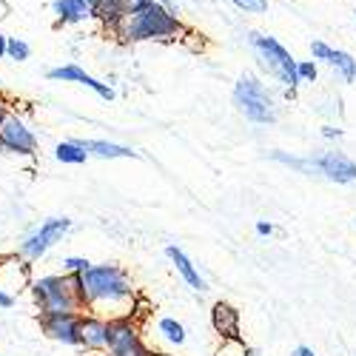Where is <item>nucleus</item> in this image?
<instances>
[{"label":"nucleus","mask_w":356,"mask_h":356,"mask_svg":"<svg viewBox=\"0 0 356 356\" xmlns=\"http://www.w3.org/2000/svg\"><path fill=\"white\" fill-rule=\"evenodd\" d=\"M80 300H83V314L88 311L103 319H117L134 314L137 291L123 265L100 262L92 265L86 274H80Z\"/></svg>","instance_id":"obj_1"},{"label":"nucleus","mask_w":356,"mask_h":356,"mask_svg":"<svg viewBox=\"0 0 356 356\" xmlns=\"http://www.w3.org/2000/svg\"><path fill=\"white\" fill-rule=\"evenodd\" d=\"M111 32L120 38L123 43H140V40H174L183 32V23L177 20L171 9L152 0L145 9L134 15H123V20L117 23Z\"/></svg>","instance_id":"obj_2"},{"label":"nucleus","mask_w":356,"mask_h":356,"mask_svg":"<svg viewBox=\"0 0 356 356\" xmlns=\"http://www.w3.org/2000/svg\"><path fill=\"white\" fill-rule=\"evenodd\" d=\"M29 291H32V300H35L40 316L83 314L80 274H46L40 280L29 282Z\"/></svg>","instance_id":"obj_3"},{"label":"nucleus","mask_w":356,"mask_h":356,"mask_svg":"<svg viewBox=\"0 0 356 356\" xmlns=\"http://www.w3.org/2000/svg\"><path fill=\"white\" fill-rule=\"evenodd\" d=\"M234 106L245 120H251L257 126H268L277 120V103H274L271 92L251 72L240 74V80L234 83Z\"/></svg>","instance_id":"obj_4"},{"label":"nucleus","mask_w":356,"mask_h":356,"mask_svg":"<svg viewBox=\"0 0 356 356\" xmlns=\"http://www.w3.org/2000/svg\"><path fill=\"white\" fill-rule=\"evenodd\" d=\"M248 40H251V46H254V51L259 57V63L268 69V74H274L285 86V95L293 97L296 86H300V77H296V60L291 57V51L280 40L262 35V32H251Z\"/></svg>","instance_id":"obj_5"},{"label":"nucleus","mask_w":356,"mask_h":356,"mask_svg":"<svg viewBox=\"0 0 356 356\" xmlns=\"http://www.w3.org/2000/svg\"><path fill=\"white\" fill-rule=\"evenodd\" d=\"M72 231V220L69 217H49L40 225H35L23 240L17 243V257L26 259L29 265L40 262L57 243H63V236Z\"/></svg>","instance_id":"obj_6"},{"label":"nucleus","mask_w":356,"mask_h":356,"mask_svg":"<svg viewBox=\"0 0 356 356\" xmlns=\"http://www.w3.org/2000/svg\"><path fill=\"white\" fill-rule=\"evenodd\" d=\"M0 152L17 154V157H32L38 152V137L17 114L6 111L0 120Z\"/></svg>","instance_id":"obj_7"},{"label":"nucleus","mask_w":356,"mask_h":356,"mask_svg":"<svg viewBox=\"0 0 356 356\" xmlns=\"http://www.w3.org/2000/svg\"><path fill=\"white\" fill-rule=\"evenodd\" d=\"M311 165H314V174L325 177L328 183H337V186L356 183V163L342 152H325L319 157H311Z\"/></svg>","instance_id":"obj_8"},{"label":"nucleus","mask_w":356,"mask_h":356,"mask_svg":"<svg viewBox=\"0 0 356 356\" xmlns=\"http://www.w3.org/2000/svg\"><path fill=\"white\" fill-rule=\"evenodd\" d=\"M80 316L83 314H54V316H40V331L60 342V345H72L80 348Z\"/></svg>","instance_id":"obj_9"},{"label":"nucleus","mask_w":356,"mask_h":356,"mask_svg":"<svg viewBox=\"0 0 356 356\" xmlns=\"http://www.w3.org/2000/svg\"><path fill=\"white\" fill-rule=\"evenodd\" d=\"M46 77H49V80H63V83H80V86H86V88H92V92H95L97 97H103V100H114V88H111L108 83H103V80L92 77V74H86L77 63L49 69V74H46Z\"/></svg>","instance_id":"obj_10"},{"label":"nucleus","mask_w":356,"mask_h":356,"mask_svg":"<svg viewBox=\"0 0 356 356\" xmlns=\"http://www.w3.org/2000/svg\"><path fill=\"white\" fill-rule=\"evenodd\" d=\"M80 348L92 353H106L108 350V319L83 314L80 316Z\"/></svg>","instance_id":"obj_11"},{"label":"nucleus","mask_w":356,"mask_h":356,"mask_svg":"<svg viewBox=\"0 0 356 356\" xmlns=\"http://www.w3.org/2000/svg\"><path fill=\"white\" fill-rule=\"evenodd\" d=\"M29 282H32V271H29L26 259H20L17 254L0 259V288L15 296V291L26 288Z\"/></svg>","instance_id":"obj_12"},{"label":"nucleus","mask_w":356,"mask_h":356,"mask_svg":"<svg viewBox=\"0 0 356 356\" xmlns=\"http://www.w3.org/2000/svg\"><path fill=\"white\" fill-rule=\"evenodd\" d=\"M240 311H236L231 302H214L211 308V325H214V331L220 334V339H236V337H243V328H240Z\"/></svg>","instance_id":"obj_13"},{"label":"nucleus","mask_w":356,"mask_h":356,"mask_svg":"<svg viewBox=\"0 0 356 356\" xmlns=\"http://www.w3.org/2000/svg\"><path fill=\"white\" fill-rule=\"evenodd\" d=\"M165 257L171 259V265H174V271L180 274L183 280H186V285L191 288V291H205L209 285H205V280L200 277V271H197V265L186 257V251L183 248H177V245H165Z\"/></svg>","instance_id":"obj_14"},{"label":"nucleus","mask_w":356,"mask_h":356,"mask_svg":"<svg viewBox=\"0 0 356 356\" xmlns=\"http://www.w3.org/2000/svg\"><path fill=\"white\" fill-rule=\"evenodd\" d=\"M77 143L88 157H97V160H131V157H137L134 148L120 145V143H108V140H77Z\"/></svg>","instance_id":"obj_15"},{"label":"nucleus","mask_w":356,"mask_h":356,"mask_svg":"<svg viewBox=\"0 0 356 356\" xmlns=\"http://www.w3.org/2000/svg\"><path fill=\"white\" fill-rule=\"evenodd\" d=\"M51 12L57 17V26H69V23H83L92 17L88 6L83 0H54L51 3Z\"/></svg>","instance_id":"obj_16"},{"label":"nucleus","mask_w":356,"mask_h":356,"mask_svg":"<svg viewBox=\"0 0 356 356\" xmlns=\"http://www.w3.org/2000/svg\"><path fill=\"white\" fill-rule=\"evenodd\" d=\"M123 15H126V0H97L95 17H97L106 29H114L117 23L123 20Z\"/></svg>","instance_id":"obj_17"},{"label":"nucleus","mask_w":356,"mask_h":356,"mask_svg":"<svg viewBox=\"0 0 356 356\" xmlns=\"http://www.w3.org/2000/svg\"><path fill=\"white\" fill-rule=\"evenodd\" d=\"M54 160L63 163V165H83L88 160V154L80 148L77 140H63V143L54 145Z\"/></svg>","instance_id":"obj_18"},{"label":"nucleus","mask_w":356,"mask_h":356,"mask_svg":"<svg viewBox=\"0 0 356 356\" xmlns=\"http://www.w3.org/2000/svg\"><path fill=\"white\" fill-rule=\"evenodd\" d=\"M328 66H334V69L342 74L345 83H353V80H356V60H353L348 51H342V49H331V54H328Z\"/></svg>","instance_id":"obj_19"},{"label":"nucleus","mask_w":356,"mask_h":356,"mask_svg":"<svg viewBox=\"0 0 356 356\" xmlns=\"http://www.w3.org/2000/svg\"><path fill=\"white\" fill-rule=\"evenodd\" d=\"M157 331H160L163 339L171 342V345H186V328H183V322H177V319H171V316H163V319L157 322Z\"/></svg>","instance_id":"obj_20"},{"label":"nucleus","mask_w":356,"mask_h":356,"mask_svg":"<svg viewBox=\"0 0 356 356\" xmlns=\"http://www.w3.org/2000/svg\"><path fill=\"white\" fill-rule=\"evenodd\" d=\"M6 57L15 63H23V60L32 57V49H29V43L20 40V38H6Z\"/></svg>","instance_id":"obj_21"},{"label":"nucleus","mask_w":356,"mask_h":356,"mask_svg":"<svg viewBox=\"0 0 356 356\" xmlns=\"http://www.w3.org/2000/svg\"><path fill=\"white\" fill-rule=\"evenodd\" d=\"M248 345L243 337H236V339H222L220 348L214 350V356H248Z\"/></svg>","instance_id":"obj_22"},{"label":"nucleus","mask_w":356,"mask_h":356,"mask_svg":"<svg viewBox=\"0 0 356 356\" xmlns=\"http://www.w3.org/2000/svg\"><path fill=\"white\" fill-rule=\"evenodd\" d=\"M271 160H277V163H282V165H291V168L302 171V174H314L311 157L305 160V157H291V154H285V152H271Z\"/></svg>","instance_id":"obj_23"},{"label":"nucleus","mask_w":356,"mask_h":356,"mask_svg":"<svg viewBox=\"0 0 356 356\" xmlns=\"http://www.w3.org/2000/svg\"><path fill=\"white\" fill-rule=\"evenodd\" d=\"M63 274H86L88 268H92V262H88L86 257H63Z\"/></svg>","instance_id":"obj_24"},{"label":"nucleus","mask_w":356,"mask_h":356,"mask_svg":"<svg viewBox=\"0 0 356 356\" xmlns=\"http://www.w3.org/2000/svg\"><path fill=\"white\" fill-rule=\"evenodd\" d=\"M236 9H243L245 15H262L268 12V0H231Z\"/></svg>","instance_id":"obj_25"},{"label":"nucleus","mask_w":356,"mask_h":356,"mask_svg":"<svg viewBox=\"0 0 356 356\" xmlns=\"http://www.w3.org/2000/svg\"><path fill=\"white\" fill-rule=\"evenodd\" d=\"M316 74H319V69L314 60H296V77H300V83H314Z\"/></svg>","instance_id":"obj_26"},{"label":"nucleus","mask_w":356,"mask_h":356,"mask_svg":"<svg viewBox=\"0 0 356 356\" xmlns=\"http://www.w3.org/2000/svg\"><path fill=\"white\" fill-rule=\"evenodd\" d=\"M106 356H152V350L145 348V342H137V345H129L120 350H106Z\"/></svg>","instance_id":"obj_27"},{"label":"nucleus","mask_w":356,"mask_h":356,"mask_svg":"<svg viewBox=\"0 0 356 356\" xmlns=\"http://www.w3.org/2000/svg\"><path fill=\"white\" fill-rule=\"evenodd\" d=\"M311 54H314V63L322 60V63H328V54H331V46L328 43H322V40H314L311 43Z\"/></svg>","instance_id":"obj_28"},{"label":"nucleus","mask_w":356,"mask_h":356,"mask_svg":"<svg viewBox=\"0 0 356 356\" xmlns=\"http://www.w3.org/2000/svg\"><path fill=\"white\" fill-rule=\"evenodd\" d=\"M15 300H17V296H12L9 291H3V288H0V308H3V311H9V308L15 305Z\"/></svg>","instance_id":"obj_29"},{"label":"nucleus","mask_w":356,"mask_h":356,"mask_svg":"<svg viewBox=\"0 0 356 356\" xmlns=\"http://www.w3.org/2000/svg\"><path fill=\"white\" fill-rule=\"evenodd\" d=\"M257 234H259V236H271V234H274V222L259 220V222H257Z\"/></svg>","instance_id":"obj_30"},{"label":"nucleus","mask_w":356,"mask_h":356,"mask_svg":"<svg viewBox=\"0 0 356 356\" xmlns=\"http://www.w3.org/2000/svg\"><path fill=\"white\" fill-rule=\"evenodd\" d=\"M291 356H316V353H314V348H308V345H296Z\"/></svg>","instance_id":"obj_31"},{"label":"nucleus","mask_w":356,"mask_h":356,"mask_svg":"<svg viewBox=\"0 0 356 356\" xmlns=\"http://www.w3.org/2000/svg\"><path fill=\"white\" fill-rule=\"evenodd\" d=\"M322 134L328 137V140H334V137L339 140V137H342V131H339V129H334V126H325V131H322Z\"/></svg>","instance_id":"obj_32"},{"label":"nucleus","mask_w":356,"mask_h":356,"mask_svg":"<svg viewBox=\"0 0 356 356\" xmlns=\"http://www.w3.org/2000/svg\"><path fill=\"white\" fill-rule=\"evenodd\" d=\"M83 3L88 6V12H92V17H95V9H97V0H83Z\"/></svg>","instance_id":"obj_33"},{"label":"nucleus","mask_w":356,"mask_h":356,"mask_svg":"<svg viewBox=\"0 0 356 356\" xmlns=\"http://www.w3.org/2000/svg\"><path fill=\"white\" fill-rule=\"evenodd\" d=\"M0 57H6V35H0Z\"/></svg>","instance_id":"obj_34"},{"label":"nucleus","mask_w":356,"mask_h":356,"mask_svg":"<svg viewBox=\"0 0 356 356\" xmlns=\"http://www.w3.org/2000/svg\"><path fill=\"white\" fill-rule=\"evenodd\" d=\"M157 3H163L165 9H171V12H174V0H157Z\"/></svg>","instance_id":"obj_35"},{"label":"nucleus","mask_w":356,"mask_h":356,"mask_svg":"<svg viewBox=\"0 0 356 356\" xmlns=\"http://www.w3.org/2000/svg\"><path fill=\"white\" fill-rule=\"evenodd\" d=\"M3 114H6V106H3V100H0V120H3Z\"/></svg>","instance_id":"obj_36"},{"label":"nucleus","mask_w":356,"mask_h":356,"mask_svg":"<svg viewBox=\"0 0 356 356\" xmlns=\"http://www.w3.org/2000/svg\"><path fill=\"white\" fill-rule=\"evenodd\" d=\"M248 356H262V353H259V350H254V348H251V350H248Z\"/></svg>","instance_id":"obj_37"},{"label":"nucleus","mask_w":356,"mask_h":356,"mask_svg":"<svg viewBox=\"0 0 356 356\" xmlns=\"http://www.w3.org/2000/svg\"><path fill=\"white\" fill-rule=\"evenodd\" d=\"M152 356H168V353H154V350H152Z\"/></svg>","instance_id":"obj_38"},{"label":"nucleus","mask_w":356,"mask_h":356,"mask_svg":"<svg viewBox=\"0 0 356 356\" xmlns=\"http://www.w3.org/2000/svg\"><path fill=\"white\" fill-rule=\"evenodd\" d=\"M353 15H356V12H353Z\"/></svg>","instance_id":"obj_39"}]
</instances>
